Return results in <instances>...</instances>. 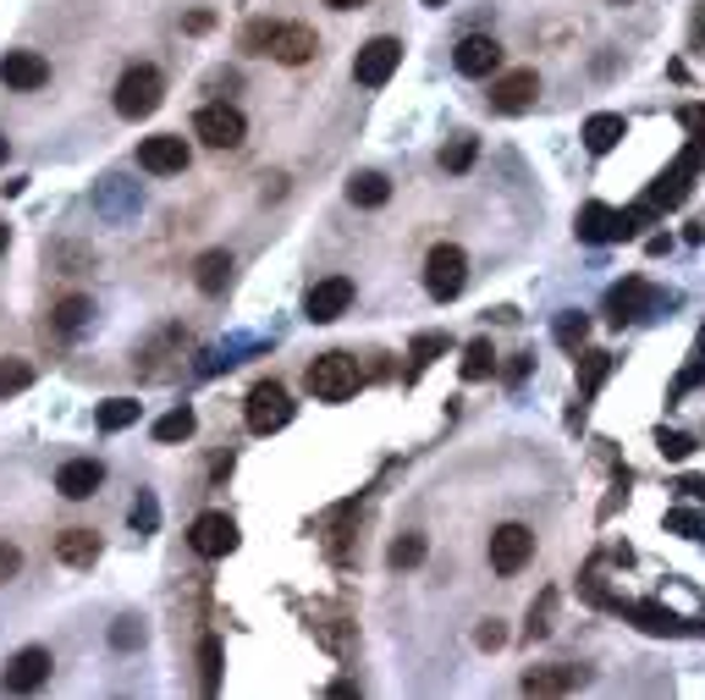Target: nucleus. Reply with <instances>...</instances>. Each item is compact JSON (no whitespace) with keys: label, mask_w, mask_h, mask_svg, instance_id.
I'll return each instance as SVG.
<instances>
[{"label":"nucleus","mask_w":705,"mask_h":700,"mask_svg":"<svg viewBox=\"0 0 705 700\" xmlns=\"http://www.w3.org/2000/svg\"><path fill=\"white\" fill-rule=\"evenodd\" d=\"M303 387H309L320 403H348V398L364 387V370H359V359H348V353H320V359L309 364Z\"/></svg>","instance_id":"nucleus-1"},{"label":"nucleus","mask_w":705,"mask_h":700,"mask_svg":"<svg viewBox=\"0 0 705 700\" xmlns=\"http://www.w3.org/2000/svg\"><path fill=\"white\" fill-rule=\"evenodd\" d=\"M160 100H165V78L154 72V67H128L122 72V83H117V111L128 117V122H143V117H154L160 111Z\"/></svg>","instance_id":"nucleus-2"},{"label":"nucleus","mask_w":705,"mask_h":700,"mask_svg":"<svg viewBox=\"0 0 705 700\" xmlns=\"http://www.w3.org/2000/svg\"><path fill=\"white\" fill-rule=\"evenodd\" d=\"M463 281H469V254H463L457 243H435L430 260H424V287H430V298H435V303H452V298L463 292Z\"/></svg>","instance_id":"nucleus-3"},{"label":"nucleus","mask_w":705,"mask_h":700,"mask_svg":"<svg viewBox=\"0 0 705 700\" xmlns=\"http://www.w3.org/2000/svg\"><path fill=\"white\" fill-rule=\"evenodd\" d=\"M193 139H204L210 149H238V143L249 139V122H243L238 106L215 100V106H199V117H193Z\"/></svg>","instance_id":"nucleus-4"},{"label":"nucleus","mask_w":705,"mask_h":700,"mask_svg":"<svg viewBox=\"0 0 705 700\" xmlns=\"http://www.w3.org/2000/svg\"><path fill=\"white\" fill-rule=\"evenodd\" d=\"M573 232H578V243H595V249H601V243H623V238H634L639 227H634V216H628V210H612V204H584Z\"/></svg>","instance_id":"nucleus-5"},{"label":"nucleus","mask_w":705,"mask_h":700,"mask_svg":"<svg viewBox=\"0 0 705 700\" xmlns=\"http://www.w3.org/2000/svg\"><path fill=\"white\" fill-rule=\"evenodd\" d=\"M50 651L44 646H22L11 662H6V673H0V690L6 696H33V690H44L50 684Z\"/></svg>","instance_id":"nucleus-6"},{"label":"nucleus","mask_w":705,"mask_h":700,"mask_svg":"<svg viewBox=\"0 0 705 700\" xmlns=\"http://www.w3.org/2000/svg\"><path fill=\"white\" fill-rule=\"evenodd\" d=\"M701 160H705V139H689V149L673 160V171H667V177H662V182H656L645 199H651L656 210H678V204L689 199V177L701 171Z\"/></svg>","instance_id":"nucleus-7"},{"label":"nucleus","mask_w":705,"mask_h":700,"mask_svg":"<svg viewBox=\"0 0 705 700\" xmlns=\"http://www.w3.org/2000/svg\"><path fill=\"white\" fill-rule=\"evenodd\" d=\"M397 61H403V39L381 33V39H370V44L353 56V78H359L364 89H381V83H392Z\"/></svg>","instance_id":"nucleus-8"},{"label":"nucleus","mask_w":705,"mask_h":700,"mask_svg":"<svg viewBox=\"0 0 705 700\" xmlns=\"http://www.w3.org/2000/svg\"><path fill=\"white\" fill-rule=\"evenodd\" d=\"M535 100H541V78H535V67L502 72V78L491 83V111H502V117H524Z\"/></svg>","instance_id":"nucleus-9"},{"label":"nucleus","mask_w":705,"mask_h":700,"mask_svg":"<svg viewBox=\"0 0 705 700\" xmlns=\"http://www.w3.org/2000/svg\"><path fill=\"white\" fill-rule=\"evenodd\" d=\"M530 558H535V530H530V524H496V530H491V568H496L502 579L518 573Z\"/></svg>","instance_id":"nucleus-10"},{"label":"nucleus","mask_w":705,"mask_h":700,"mask_svg":"<svg viewBox=\"0 0 705 700\" xmlns=\"http://www.w3.org/2000/svg\"><path fill=\"white\" fill-rule=\"evenodd\" d=\"M243 420L254 436H271V430H282L292 420V398H286L276 381H260L254 392H249V409H243Z\"/></svg>","instance_id":"nucleus-11"},{"label":"nucleus","mask_w":705,"mask_h":700,"mask_svg":"<svg viewBox=\"0 0 705 700\" xmlns=\"http://www.w3.org/2000/svg\"><path fill=\"white\" fill-rule=\"evenodd\" d=\"M314 50H320V39H314V28H309V22H276V28H271V39H265V56H271V61H282V67H303V61H314Z\"/></svg>","instance_id":"nucleus-12"},{"label":"nucleus","mask_w":705,"mask_h":700,"mask_svg":"<svg viewBox=\"0 0 705 700\" xmlns=\"http://www.w3.org/2000/svg\"><path fill=\"white\" fill-rule=\"evenodd\" d=\"M0 83L17 89V94H33V89L50 83V61L39 50H6L0 56Z\"/></svg>","instance_id":"nucleus-13"},{"label":"nucleus","mask_w":705,"mask_h":700,"mask_svg":"<svg viewBox=\"0 0 705 700\" xmlns=\"http://www.w3.org/2000/svg\"><path fill=\"white\" fill-rule=\"evenodd\" d=\"M188 547L199 558H226V552H238V524L226 513H199L193 530H188Z\"/></svg>","instance_id":"nucleus-14"},{"label":"nucleus","mask_w":705,"mask_h":700,"mask_svg":"<svg viewBox=\"0 0 705 700\" xmlns=\"http://www.w3.org/2000/svg\"><path fill=\"white\" fill-rule=\"evenodd\" d=\"M348 303H353V281L348 277H325L309 287V303H303V314L314 320V326H331V320H342L348 314Z\"/></svg>","instance_id":"nucleus-15"},{"label":"nucleus","mask_w":705,"mask_h":700,"mask_svg":"<svg viewBox=\"0 0 705 700\" xmlns=\"http://www.w3.org/2000/svg\"><path fill=\"white\" fill-rule=\"evenodd\" d=\"M100 480H105V463H100V458H67V463L56 469V491H61L67 502H89V497L100 491Z\"/></svg>","instance_id":"nucleus-16"},{"label":"nucleus","mask_w":705,"mask_h":700,"mask_svg":"<svg viewBox=\"0 0 705 700\" xmlns=\"http://www.w3.org/2000/svg\"><path fill=\"white\" fill-rule=\"evenodd\" d=\"M139 166L149 177H177V171H188V143L177 133H154L139 143Z\"/></svg>","instance_id":"nucleus-17"},{"label":"nucleus","mask_w":705,"mask_h":700,"mask_svg":"<svg viewBox=\"0 0 705 700\" xmlns=\"http://www.w3.org/2000/svg\"><path fill=\"white\" fill-rule=\"evenodd\" d=\"M662 303V292H651L639 277L617 281L612 292H606V314H612V326H628V320H639L645 309H656Z\"/></svg>","instance_id":"nucleus-18"},{"label":"nucleus","mask_w":705,"mask_h":700,"mask_svg":"<svg viewBox=\"0 0 705 700\" xmlns=\"http://www.w3.org/2000/svg\"><path fill=\"white\" fill-rule=\"evenodd\" d=\"M452 67H457L463 78H491V72L502 67V44H496L491 33H469V39L452 50Z\"/></svg>","instance_id":"nucleus-19"},{"label":"nucleus","mask_w":705,"mask_h":700,"mask_svg":"<svg viewBox=\"0 0 705 700\" xmlns=\"http://www.w3.org/2000/svg\"><path fill=\"white\" fill-rule=\"evenodd\" d=\"M584 684V668H530L524 673V696H567Z\"/></svg>","instance_id":"nucleus-20"},{"label":"nucleus","mask_w":705,"mask_h":700,"mask_svg":"<svg viewBox=\"0 0 705 700\" xmlns=\"http://www.w3.org/2000/svg\"><path fill=\"white\" fill-rule=\"evenodd\" d=\"M623 139H628V122H623L617 111H601V117L584 122V149H590V154H612Z\"/></svg>","instance_id":"nucleus-21"},{"label":"nucleus","mask_w":705,"mask_h":700,"mask_svg":"<svg viewBox=\"0 0 705 700\" xmlns=\"http://www.w3.org/2000/svg\"><path fill=\"white\" fill-rule=\"evenodd\" d=\"M56 558L67 568H94L100 562V536L94 530H61L56 536Z\"/></svg>","instance_id":"nucleus-22"},{"label":"nucleus","mask_w":705,"mask_h":700,"mask_svg":"<svg viewBox=\"0 0 705 700\" xmlns=\"http://www.w3.org/2000/svg\"><path fill=\"white\" fill-rule=\"evenodd\" d=\"M348 199L364 204V210H381V204L392 199V182H386L381 171H353V177H348Z\"/></svg>","instance_id":"nucleus-23"},{"label":"nucleus","mask_w":705,"mask_h":700,"mask_svg":"<svg viewBox=\"0 0 705 700\" xmlns=\"http://www.w3.org/2000/svg\"><path fill=\"white\" fill-rule=\"evenodd\" d=\"M193 281H199V292H226V281H232V254H226V249H210V254H199V266H193Z\"/></svg>","instance_id":"nucleus-24"},{"label":"nucleus","mask_w":705,"mask_h":700,"mask_svg":"<svg viewBox=\"0 0 705 700\" xmlns=\"http://www.w3.org/2000/svg\"><path fill=\"white\" fill-rule=\"evenodd\" d=\"M89 320H94V303H89L83 292H72V298L56 303V331H61V337H78Z\"/></svg>","instance_id":"nucleus-25"},{"label":"nucleus","mask_w":705,"mask_h":700,"mask_svg":"<svg viewBox=\"0 0 705 700\" xmlns=\"http://www.w3.org/2000/svg\"><path fill=\"white\" fill-rule=\"evenodd\" d=\"M612 376V353H601V348H590L584 359H578V398L590 403L595 392H601V381Z\"/></svg>","instance_id":"nucleus-26"},{"label":"nucleus","mask_w":705,"mask_h":700,"mask_svg":"<svg viewBox=\"0 0 705 700\" xmlns=\"http://www.w3.org/2000/svg\"><path fill=\"white\" fill-rule=\"evenodd\" d=\"M496 370V353H491V342L480 337V342H469L463 348V381H485Z\"/></svg>","instance_id":"nucleus-27"},{"label":"nucleus","mask_w":705,"mask_h":700,"mask_svg":"<svg viewBox=\"0 0 705 700\" xmlns=\"http://www.w3.org/2000/svg\"><path fill=\"white\" fill-rule=\"evenodd\" d=\"M33 387V364L28 359H0V398H17Z\"/></svg>","instance_id":"nucleus-28"},{"label":"nucleus","mask_w":705,"mask_h":700,"mask_svg":"<svg viewBox=\"0 0 705 700\" xmlns=\"http://www.w3.org/2000/svg\"><path fill=\"white\" fill-rule=\"evenodd\" d=\"M139 409L133 398H111V403H100V430H128V424H139Z\"/></svg>","instance_id":"nucleus-29"},{"label":"nucleus","mask_w":705,"mask_h":700,"mask_svg":"<svg viewBox=\"0 0 705 700\" xmlns=\"http://www.w3.org/2000/svg\"><path fill=\"white\" fill-rule=\"evenodd\" d=\"M193 409H171V414H160L154 420V441H188L193 436Z\"/></svg>","instance_id":"nucleus-30"},{"label":"nucleus","mask_w":705,"mask_h":700,"mask_svg":"<svg viewBox=\"0 0 705 700\" xmlns=\"http://www.w3.org/2000/svg\"><path fill=\"white\" fill-rule=\"evenodd\" d=\"M199 668H204V696H215V690H221V640H215V634H204Z\"/></svg>","instance_id":"nucleus-31"},{"label":"nucleus","mask_w":705,"mask_h":700,"mask_svg":"<svg viewBox=\"0 0 705 700\" xmlns=\"http://www.w3.org/2000/svg\"><path fill=\"white\" fill-rule=\"evenodd\" d=\"M424 552H430V547H424V536H397V541H392V552H386V562H392V568H420Z\"/></svg>","instance_id":"nucleus-32"},{"label":"nucleus","mask_w":705,"mask_h":700,"mask_svg":"<svg viewBox=\"0 0 705 700\" xmlns=\"http://www.w3.org/2000/svg\"><path fill=\"white\" fill-rule=\"evenodd\" d=\"M128 524H133V536H154V524H160V502H154L149 491H139V502L128 508Z\"/></svg>","instance_id":"nucleus-33"},{"label":"nucleus","mask_w":705,"mask_h":700,"mask_svg":"<svg viewBox=\"0 0 705 700\" xmlns=\"http://www.w3.org/2000/svg\"><path fill=\"white\" fill-rule=\"evenodd\" d=\"M435 353H446V337L441 331H424V337H414V348H409V359H414V376H420L424 364L435 359Z\"/></svg>","instance_id":"nucleus-34"},{"label":"nucleus","mask_w":705,"mask_h":700,"mask_svg":"<svg viewBox=\"0 0 705 700\" xmlns=\"http://www.w3.org/2000/svg\"><path fill=\"white\" fill-rule=\"evenodd\" d=\"M474 154H480V143L457 139L452 149H441V166H446V171H469V166H474Z\"/></svg>","instance_id":"nucleus-35"},{"label":"nucleus","mask_w":705,"mask_h":700,"mask_svg":"<svg viewBox=\"0 0 705 700\" xmlns=\"http://www.w3.org/2000/svg\"><path fill=\"white\" fill-rule=\"evenodd\" d=\"M584 331H590V320H584V314H573V309L557 314V342H563V348H578V342H584Z\"/></svg>","instance_id":"nucleus-36"},{"label":"nucleus","mask_w":705,"mask_h":700,"mask_svg":"<svg viewBox=\"0 0 705 700\" xmlns=\"http://www.w3.org/2000/svg\"><path fill=\"white\" fill-rule=\"evenodd\" d=\"M111 646H117V651H133V646H143V623H139V618H117Z\"/></svg>","instance_id":"nucleus-37"},{"label":"nucleus","mask_w":705,"mask_h":700,"mask_svg":"<svg viewBox=\"0 0 705 700\" xmlns=\"http://www.w3.org/2000/svg\"><path fill=\"white\" fill-rule=\"evenodd\" d=\"M667 530H678V536H701L705 519L695 513V508H673V513H667Z\"/></svg>","instance_id":"nucleus-38"},{"label":"nucleus","mask_w":705,"mask_h":700,"mask_svg":"<svg viewBox=\"0 0 705 700\" xmlns=\"http://www.w3.org/2000/svg\"><path fill=\"white\" fill-rule=\"evenodd\" d=\"M662 452H667L673 463H684V458L695 452V441H689V436H678V430H662Z\"/></svg>","instance_id":"nucleus-39"},{"label":"nucleus","mask_w":705,"mask_h":700,"mask_svg":"<svg viewBox=\"0 0 705 700\" xmlns=\"http://www.w3.org/2000/svg\"><path fill=\"white\" fill-rule=\"evenodd\" d=\"M271 28H276V22H249V28H243V50L265 56V39H271Z\"/></svg>","instance_id":"nucleus-40"},{"label":"nucleus","mask_w":705,"mask_h":700,"mask_svg":"<svg viewBox=\"0 0 705 700\" xmlns=\"http://www.w3.org/2000/svg\"><path fill=\"white\" fill-rule=\"evenodd\" d=\"M17 573H22V552H17L11 541H0V584H6V579H17Z\"/></svg>","instance_id":"nucleus-41"},{"label":"nucleus","mask_w":705,"mask_h":700,"mask_svg":"<svg viewBox=\"0 0 705 700\" xmlns=\"http://www.w3.org/2000/svg\"><path fill=\"white\" fill-rule=\"evenodd\" d=\"M552 601H557V596L546 590V596H541V607H530V634H546V629H552V623H546V618H552Z\"/></svg>","instance_id":"nucleus-42"},{"label":"nucleus","mask_w":705,"mask_h":700,"mask_svg":"<svg viewBox=\"0 0 705 700\" xmlns=\"http://www.w3.org/2000/svg\"><path fill=\"white\" fill-rule=\"evenodd\" d=\"M678 122H684L695 139H705V106H684V111H678Z\"/></svg>","instance_id":"nucleus-43"},{"label":"nucleus","mask_w":705,"mask_h":700,"mask_svg":"<svg viewBox=\"0 0 705 700\" xmlns=\"http://www.w3.org/2000/svg\"><path fill=\"white\" fill-rule=\"evenodd\" d=\"M474 640H480V646H485V651H496V646H502V640H507V634H502V623H485V629H480V634H474Z\"/></svg>","instance_id":"nucleus-44"},{"label":"nucleus","mask_w":705,"mask_h":700,"mask_svg":"<svg viewBox=\"0 0 705 700\" xmlns=\"http://www.w3.org/2000/svg\"><path fill=\"white\" fill-rule=\"evenodd\" d=\"M524 376H530V353H518V359L507 364V381H524Z\"/></svg>","instance_id":"nucleus-45"},{"label":"nucleus","mask_w":705,"mask_h":700,"mask_svg":"<svg viewBox=\"0 0 705 700\" xmlns=\"http://www.w3.org/2000/svg\"><path fill=\"white\" fill-rule=\"evenodd\" d=\"M684 491H689V497H701V502H705V480H701V474H689V480H684Z\"/></svg>","instance_id":"nucleus-46"},{"label":"nucleus","mask_w":705,"mask_h":700,"mask_svg":"<svg viewBox=\"0 0 705 700\" xmlns=\"http://www.w3.org/2000/svg\"><path fill=\"white\" fill-rule=\"evenodd\" d=\"M331 11H353V6H364V0H325Z\"/></svg>","instance_id":"nucleus-47"},{"label":"nucleus","mask_w":705,"mask_h":700,"mask_svg":"<svg viewBox=\"0 0 705 700\" xmlns=\"http://www.w3.org/2000/svg\"><path fill=\"white\" fill-rule=\"evenodd\" d=\"M6 243H11V227H6V221H0V254H6Z\"/></svg>","instance_id":"nucleus-48"},{"label":"nucleus","mask_w":705,"mask_h":700,"mask_svg":"<svg viewBox=\"0 0 705 700\" xmlns=\"http://www.w3.org/2000/svg\"><path fill=\"white\" fill-rule=\"evenodd\" d=\"M6 149H11V143H6V139H0V166H6Z\"/></svg>","instance_id":"nucleus-49"},{"label":"nucleus","mask_w":705,"mask_h":700,"mask_svg":"<svg viewBox=\"0 0 705 700\" xmlns=\"http://www.w3.org/2000/svg\"><path fill=\"white\" fill-rule=\"evenodd\" d=\"M424 6H446V0H424Z\"/></svg>","instance_id":"nucleus-50"},{"label":"nucleus","mask_w":705,"mask_h":700,"mask_svg":"<svg viewBox=\"0 0 705 700\" xmlns=\"http://www.w3.org/2000/svg\"><path fill=\"white\" fill-rule=\"evenodd\" d=\"M612 6H628V0H612Z\"/></svg>","instance_id":"nucleus-51"}]
</instances>
